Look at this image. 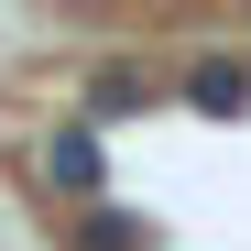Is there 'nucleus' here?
<instances>
[{
    "mask_svg": "<svg viewBox=\"0 0 251 251\" xmlns=\"http://www.w3.org/2000/svg\"><path fill=\"white\" fill-rule=\"evenodd\" d=\"M99 186H109L99 131H88V120H66V131L44 142V197H66V207H99Z\"/></svg>",
    "mask_w": 251,
    "mask_h": 251,
    "instance_id": "f257e3e1",
    "label": "nucleus"
},
{
    "mask_svg": "<svg viewBox=\"0 0 251 251\" xmlns=\"http://www.w3.org/2000/svg\"><path fill=\"white\" fill-rule=\"evenodd\" d=\"M76 251H142V229L131 219H109V207H76V229H66Z\"/></svg>",
    "mask_w": 251,
    "mask_h": 251,
    "instance_id": "20e7f679",
    "label": "nucleus"
},
{
    "mask_svg": "<svg viewBox=\"0 0 251 251\" xmlns=\"http://www.w3.org/2000/svg\"><path fill=\"white\" fill-rule=\"evenodd\" d=\"M153 99H164V76H153V66H99V76H88V109H99V120L153 109Z\"/></svg>",
    "mask_w": 251,
    "mask_h": 251,
    "instance_id": "f03ea898",
    "label": "nucleus"
},
{
    "mask_svg": "<svg viewBox=\"0 0 251 251\" xmlns=\"http://www.w3.org/2000/svg\"><path fill=\"white\" fill-rule=\"evenodd\" d=\"M186 99H197V109H251V66H240V55L186 66Z\"/></svg>",
    "mask_w": 251,
    "mask_h": 251,
    "instance_id": "7ed1b4c3",
    "label": "nucleus"
}]
</instances>
